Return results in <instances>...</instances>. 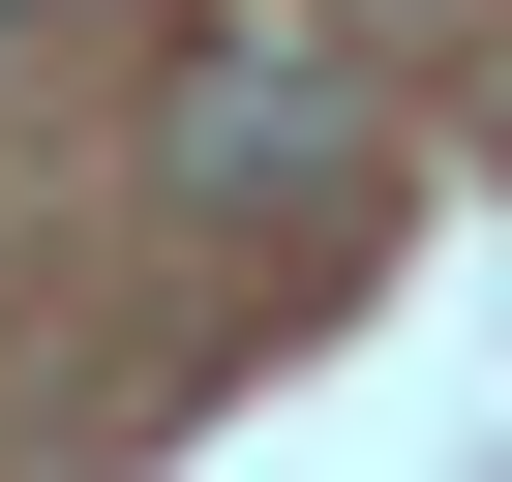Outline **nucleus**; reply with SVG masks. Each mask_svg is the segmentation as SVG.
<instances>
[{"label": "nucleus", "instance_id": "obj_1", "mask_svg": "<svg viewBox=\"0 0 512 482\" xmlns=\"http://www.w3.org/2000/svg\"><path fill=\"white\" fill-rule=\"evenodd\" d=\"M332 181H362V61L302 31V0H211V31H181V211L272 241V211H332Z\"/></svg>", "mask_w": 512, "mask_h": 482}, {"label": "nucleus", "instance_id": "obj_2", "mask_svg": "<svg viewBox=\"0 0 512 482\" xmlns=\"http://www.w3.org/2000/svg\"><path fill=\"white\" fill-rule=\"evenodd\" d=\"M0 31H61V0H0Z\"/></svg>", "mask_w": 512, "mask_h": 482}]
</instances>
